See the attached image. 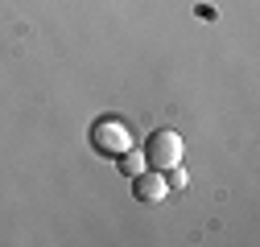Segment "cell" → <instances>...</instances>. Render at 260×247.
Wrapping results in <instances>:
<instances>
[{"label":"cell","instance_id":"1","mask_svg":"<svg viewBox=\"0 0 260 247\" xmlns=\"http://www.w3.org/2000/svg\"><path fill=\"white\" fill-rule=\"evenodd\" d=\"M145 161H149L153 169H161V173H166L170 165H182V136L170 132V128L153 132L149 144H145Z\"/></svg>","mask_w":260,"mask_h":247},{"label":"cell","instance_id":"2","mask_svg":"<svg viewBox=\"0 0 260 247\" xmlns=\"http://www.w3.org/2000/svg\"><path fill=\"white\" fill-rule=\"evenodd\" d=\"M91 144H95V152H104V157H120V152L133 148L137 140H133V132H128L120 119H100L91 128Z\"/></svg>","mask_w":260,"mask_h":247},{"label":"cell","instance_id":"3","mask_svg":"<svg viewBox=\"0 0 260 247\" xmlns=\"http://www.w3.org/2000/svg\"><path fill=\"white\" fill-rule=\"evenodd\" d=\"M133 194H137V202H145V206H157V202H166V194H170V185H166V173H149V169H141L137 177H133Z\"/></svg>","mask_w":260,"mask_h":247},{"label":"cell","instance_id":"4","mask_svg":"<svg viewBox=\"0 0 260 247\" xmlns=\"http://www.w3.org/2000/svg\"><path fill=\"white\" fill-rule=\"evenodd\" d=\"M145 165H149V161H145V152H141L137 144H133V148H124V152H120V173H128V177H137V173H141Z\"/></svg>","mask_w":260,"mask_h":247}]
</instances>
